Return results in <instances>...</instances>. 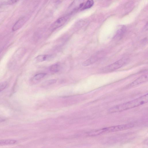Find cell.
I'll return each mask as SVG.
<instances>
[{
    "label": "cell",
    "instance_id": "e0dca14e",
    "mask_svg": "<svg viewBox=\"0 0 148 148\" xmlns=\"http://www.w3.org/2000/svg\"><path fill=\"white\" fill-rule=\"evenodd\" d=\"M18 0H6L5 3L7 4H12L16 2Z\"/></svg>",
    "mask_w": 148,
    "mask_h": 148
},
{
    "label": "cell",
    "instance_id": "7a4b0ae2",
    "mask_svg": "<svg viewBox=\"0 0 148 148\" xmlns=\"http://www.w3.org/2000/svg\"><path fill=\"white\" fill-rule=\"evenodd\" d=\"M132 123L119 125L99 129L89 132L88 134L90 136H95L101 134L110 132H116L130 128L134 126Z\"/></svg>",
    "mask_w": 148,
    "mask_h": 148
},
{
    "label": "cell",
    "instance_id": "277c9868",
    "mask_svg": "<svg viewBox=\"0 0 148 148\" xmlns=\"http://www.w3.org/2000/svg\"><path fill=\"white\" fill-rule=\"evenodd\" d=\"M68 19L67 16L62 17L58 18L51 24L50 29L53 31L60 27L65 23Z\"/></svg>",
    "mask_w": 148,
    "mask_h": 148
},
{
    "label": "cell",
    "instance_id": "4fadbf2b",
    "mask_svg": "<svg viewBox=\"0 0 148 148\" xmlns=\"http://www.w3.org/2000/svg\"><path fill=\"white\" fill-rule=\"evenodd\" d=\"M93 0H87L84 6L82 8V10L87 9L90 8L94 4Z\"/></svg>",
    "mask_w": 148,
    "mask_h": 148
},
{
    "label": "cell",
    "instance_id": "ba28073f",
    "mask_svg": "<svg viewBox=\"0 0 148 148\" xmlns=\"http://www.w3.org/2000/svg\"><path fill=\"white\" fill-rule=\"evenodd\" d=\"M126 30L125 27L124 25L120 26L116 33L113 38L120 39L124 35Z\"/></svg>",
    "mask_w": 148,
    "mask_h": 148
},
{
    "label": "cell",
    "instance_id": "6da1fadb",
    "mask_svg": "<svg viewBox=\"0 0 148 148\" xmlns=\"http://www.w3.org/2000/svg\"><path fill=\"white\" fill-rule=\"evenodd\" d=\"M148 95L147 93L137 98L124 103L117 105L110 108V113H114L125 110L138 106L147 102Z\"/></svg>",
    "mask_w": 148,
    "mask_h": 148
},
{
    "label": "cell",
    "instance_id": "52a82bcc",
    "mask_svg": "<svg viewBox=\"0 0 148 148\" xmlns=\"http://www.w3.org/2000/svg\"><path fill=\"white\" fill-rule=\"evenodd\" d=\"M101 57L100 53L93 56L85 61L82 64L84 66H87L92 64L97 61Z\"/></svg>",
    "mask_w": 148,
    "mask_h": 148
},
{
    "label": "cell",
    "instance_id": "2e32d148",
    "mask_svg": "<svg viewBox=\"0 0 148 148\" xmlns=\"http://www.w3.org/2000/svg\"><path fill=\"white\" fill-rule=\"evenodd\" d=\"M8 85L6 82H4L0 83V92L5 89Z\"/></svg>",
    "mask_w": 148,
    "mask_h": 148
},
{
    "label": "cell",
    "instance_id": "7c38bea8",
    "mask_svg": "<svg viewBox=\"0 0 148 148\" xmlns=\"http://www.w3.org/2000/svg\"><path fill=\"white\" fill-rule=\"evenodd\" d=\"M60 68V67L59 65L58 64H56L50 66V70L52 72L56 73L59 71Z\"/></svg>",
    "mask_w": 148,
    "mask_h": 148
},
{
    "label": "cell",
    "instance_id": "9a60e30c",
    "mask_svg": "<svg viewBox=\"0 0 148 148\" xmlns=\"http://www.w3.org/2000/svg\"><path fill=\"white\" fill-rule=\"evenodd\" d=\"M56 81L57 80L56 79H51L45 82L44 84L46 85H49L55 84L56 82Z\"/></svg>",
    "mask_w": 148,
    "mask_h": 148
},
{
    "label": "cell",
    "instance_id": "ac0fdd59",
    "mask_svg": "<svg viewBox=\"0 0 148 148\" xmlns=\"http://www.w3.org/2000/svg\"><path fill=\"white\" fill-rule=\"evenodd\" d=\"M4 121V119L0 117V122H2Z\"/></svg>",
    "mask_w": 148,
    "mask_h": 148
},
{
    "label": "cell",
    "instance_id": "30bf717a",
    "mask_svg": "<svg viewBox=\"0 0 148 148\" xmlns=\"http://www.w3.org/2000/svg\"><path fill=\"white\" fill-rule=\"evenodd\" d=\"M53 57V56L52 55H41L37 56L36 59L38 61L41 62L50 60Z\"/></svg>",
    "mask_w": 148,
    "mask_h": 148
},
{
    "label": "cell",
    "instance_id": "5b68a950",
    "mask_svg": "<svg viewBox=\"0 0 148 148\" xmlns=\"http://www.w3.org/2000/svg\"><path fill=\"white\" fill-rule=\"evenodd\" d=\"M84 2V0H74L70 5L68 9L71 12L76 10L83 6Z\"/></svg>",
    "mask_w": 148,
    "mask_h": 148
},
{
    "label": "cell",
    "instance_id": "9c48e42d",
    "mask_svg": "<svg viewBox=\"0 0 148 148\" xmlns=\"http://www.w3.org/2000/svg\"><path fill=\"white\" fill-rule=\"evenodd\" d=\"M25 20V17L20 18L14 25L12 27V30L15 31L20 28L24 24Z\"/></svg>",
    "mask_w": 148,
    "mask_h": 148
},
{
    "label": "cell",
    "instance_id": "8992f818",
    "mask_svg": "<svg viewBox=\"0 0 148 148\" xmlns=\"http://www.w3.org/2000/svg\"><path fill=\"white\" fill-rule=\"evenodd\" d=\"M147 80V75H143L128 85L127 88H131L137 86L146 82Z\"/></svg>",
    "mask_w": 148,
    "mask_h": 148
},
{
    "label": "cell",
    "instance_id": "8fae6325",
    "mask_svg": "<svg viewBox=\"0 0 148 148\" xmlns=\"http://www.w3.org/2000/svg\"><path fill=\"white\" fill-rule=\"evenodd\" d=\"M17 141L13 139H3L0 140V145H7L14 144L16 143Z\"/></svg>",
    "mask_w": 148,
    "mask_h": 148
},
{
    "label": "cell",
    "instance_id": "5bb4252c",
    "mask_svg": "<svg viewBox=\"0 0 148 148\" xmlns=\"http://www.w3.org/2000/svg\"><path fill=\"white\" fill-rule=\"evenodd\" d=\"M46 74V73H38L34 76V78L36 80H39L43 78Z\"/></svg>",
    "mask_w": 148,
    "mask_h": 148
},
{
    "label": "cell",
    "instance_id": "3957f363",
    "mask_svg": "<svg viewBox=\"0 0 148 148\" xmlns=\"http://www.w3.org/2000/svg\"><path fill=\"white\" fill-rule=\"evenodd\" d=\"M128 58H123L104 67L101 70L103 73H108L114 71L126 64L128 62Z\"/></svg>",
    "mask_w": 148,
    "mask_h": 148
}]
</instances>
